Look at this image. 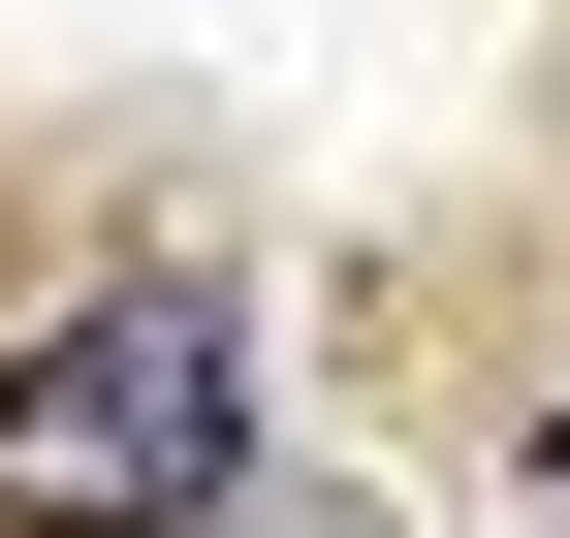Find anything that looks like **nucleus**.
Segmentation results:
<instances>
[{
	"label": "nucleus",
	"instance_id": "nucleus-2",
	"mask_svg": "<svg viewBox=\"0 0 570 538\" xmlns=\"http://www.w3.org/2000/svg\"><path fill=\"white\" fill-rule=\"evenodd\" d=\"M539 538H570V412H539Z\"/></svg>",
	"mask_w": 570,
	"mask_h": 538
},
{
	"label": "nucleus",
	"instance_id": "nucleus-1",
	"mask_svg": "<svg viewBox=\"0 0 570 538\" xmlns=\"http://www.w3.org/2000/svg\"><path fill=\"white\" fill-rule=\"evenodd\" d=\"M223 444H254V349H223V286H63L32 349H0V538H190L223 507Z\"/></svg>",
	"mask_w": 570,
	"mask_h": 538
}]
</instances>
